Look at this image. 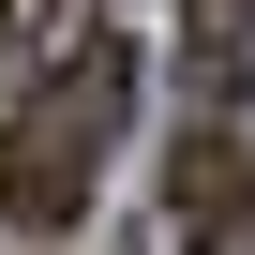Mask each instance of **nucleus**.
I'll use <instances>...</instances> for the list:
<instances>
[{"mask_svg":"<svg viewBox=\"0 0 255 255\" xmlns=\"http://www.w3.org/2000/svg\"><path fill=\"white\" fill-rule=\"evenodd\" d=\"M75 15H90V0H0V60H45Z\"/></svg>","mask_w":255,"mask_h":255,"instance_id":"4","label":"nucleus"},{"mask_svg":"<svg viewBox=\"0 0 255 255\" xmlns=\"http://www.w3.org/2000/svg\"><path fill=\"white\" fill-rule=\"evenodd\" d=\"M180 45H195V90H240L255 75V0H180Z\"/></svg>","mask_w":255,"mask_h":255,"instance_id":"3","label":"nucleus"},{"mask_svg":"<svg viewBox=\"0 0 255 255\" xmlns=\"http://www.w3.org/2000/svg\"><path fill=\"white\" fill-rule=\"evenodd\" d=\"M120 135H135V45H120V30H60V45L30 60V90L0 105V225L60 240V225L105 195Z\"/></svg>","mask_w":255,"mask_h":255,"instance_id":"1","label":"nucleus"},{"mask_svg":"<svg viewBox=\"0 0 255 255\" xmlns=\"http://www.w3.org/2000/svg\"><path fill=\"white\" fill-rule=\"evenodd\" d=\"M225 225H255V120H240V90H210L180 120V150H165V240L195 255Z\"/></svg>","mask_w":255,"mask_h":255,"instance_id":"2","label":"nucleus"}]
</instances>
